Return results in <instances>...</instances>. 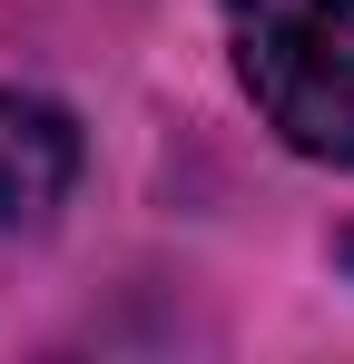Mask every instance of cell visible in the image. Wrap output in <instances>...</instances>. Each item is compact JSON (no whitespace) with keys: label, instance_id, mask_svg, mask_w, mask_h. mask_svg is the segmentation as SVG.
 Wrapping results in <instances>:
<instances>
[{"label":"cell","instance_id":"obj_3","mask_svg":"<svg viewBox=\"0 0 354 364\" xmlns=\"http://www.w3.org/2000/svg\"><path fill=\"white\" fill-rule=\"evenodd\" d=\"M345 266H354V237H345Z\"/></svg>","mask_w":354,"mask_h":364},{"label":"cell","instance_id":"obj_2","mask_svg":"<svg viewBox=\"0 0 354 364\" xmlns=\"http://www.w3.org/2000/svg\"><path fill=\"white\" fill-rule=\"evenodd\" d=\"M79 178V128L50 99L0 89V227H40Z\"/></svg>","mask_w":354,"mask_h":364},{"label":"cell","instance_id":"obj_1","mask_svg":"<svg viewBox=\"0 0 354 364\" xmlns=\"http://www.w3.org/2000/svg\"><path fill=\"white\" fill-rule=\"evenodd\" d=\"M227 40L266 128L354 168V0H227Z\"/></svg>","mask_w":354,"mask_h":364}]
</instances>
